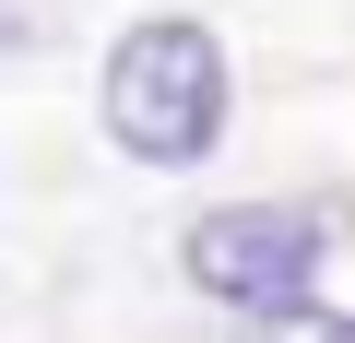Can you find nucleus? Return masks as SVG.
<instances>
[{
	"label": "nucleus",
	"instance_id": "obj_2",
	"mask_svg": "<svg viewBox=\"0 0 355 343\" xmlns=\"http://www.w3.org/2000/svg\"><path fill=\"white\" fill-rule=\"evenodd\" d=\"M331 202H225V213H202L190 225V284L214 296V308H249V319H284V308H308V284H320V261H331Z\"/></svg>",
	"mask_w": 355,
	"mask_h": 343
},
{
	"label": "nucleus",
	"instance_id": "obj_1",
	"mask_svg": "<svg viewBox=\"0 0 355 343\" xmlns=\"http://www.w3.org/2000/svg\"><path fill=\"white\" fill-rule=\"evenodd\" d=\"M225 48H214V24H190V12H154V24H130L119 48H107V71H95V118H107V142L130 154V166H202L214 142H225Z\"/></svg>",
	"mask_w": 355,
	"mask_h": 343
},
{
	"label": "nucleus",
	"instance_id": "obj_3",
	"mask_svg": "<svg viewBox=\"0 0 355 343\" xmlns=\"http://www.w3.org/2000/svg\"><path fill=\"white\" fill-rule=\"evenodd\" d=\"M261 343H355V308H284L261 319Z\"/></svg>",
	"mask_w": 355,
	"mask_h": 343
}]
</instances>
